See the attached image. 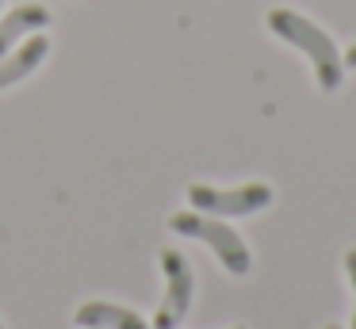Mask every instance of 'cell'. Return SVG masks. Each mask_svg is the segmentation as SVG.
Segmentation results:
<instances>
[{
  "label": "cell",
  "mask_w": 356,
  "mask_h": 329,
  "mask_svg": "<svg viewBox=\"0 0 356 329\" xmlns=\"http://www.w3.org/2000/svg\"><path fill=\"white\" fill-rule=\"evenodd\" d=\"M268 31L280 35L284 42H291L295 50L307 54V61L314 65V81L322 92H337L341 77H345V61H341V50L314 19H307L295 8H272L268 12Z\"/></svg>",
  "instance_id": "6da1fadb"
},
{
  "label": "cell",
  "mask_w": 356,
  "mask_h": 329,
  "mask_svg": "<svg viewBox=\"0 0 356 329\" xmlns=\"http://www.w3.org/2000/svg\"><path fill=\"white\" fill-rule=\"evenodd\" d=\"M172 234H184V237H195L203 241L211 252L218 257V264L226 268L230 275H245L253 268V252H249L245 237L238 234L234 226H226L222 218L215 214H203V211H177L169 218Z\"/></svg>",
  "instance_id": "7a4b0ae2"
},
{
  "label": "cell",
  "mask_w": 356,
  "mask_h": 329,
  "mask_svg": "<svg viewBox=\"0 0 356 329\" xmlns=\"http://www.w3.org/2000/svg\"><path fill=\"white\" fill-rule=\"evenodd\" d=\"M272 199H276V191L264 180H249V184H238V188H211V184H192L188 188V203L203 214H215V218H245V214L272 207Z\"/></svg>",
  "instance_id": "3957f363"
},
{
  "label": "cell",
  "mask_w": 356,
  "mask_h": 329,
  "mask_svg": "<svg viewBox=\"0 0 356 329\" xmlns=\"http://www.w3.org/2000/svg\"><path fill=\"white\" fill-rule=\"evenodd\" d=\"M161 272H165V298L154 314V329H177L192 310L195 275L180 249H161Z\"/></svg>",
  "instance_id": "277c9868"
},
{
  "label": "cell",
  "mask_w": 356,
  "mask_h": 329,
  "mask_svg": "<svg viewBox=\"0 0 356 329\" xmlns=\"http://www.w3.org/2000/svg\"><path fill=\"white\" fill-rule=\"evenodd\" d=\"M77 326L81 329H149V321L138 310H131V306L96 298V303L77 306Z\"/></svg>",
  "instance_id": "5b68a950"
},
{
  "label": "cell",
  "mask_w": 356,
  "mask_h": 329,
  "mask_svg": "<svg viewBox=\"0 0 356 329\" xmlns=\"http://www.w3.org/2000/svg\"><path fill=\"white\" fill-rule=\"evenodd\" d=\"M47 54H50V42L42 35H35L31 42H24L19 50H8L0 58V88H12V84H19L27 73H35V69L47 61Z\"/></svg>",
  "instance_id": "8992f818"
},
{
  "label": "cell",
  "mask_w": 356,
  "mask_h": 329,
  "mask_svg": "<svg viewBox=\"0 0 356 329\" xmlns=\"http://www.w3.org/2000/svg\"><path fill=\"white\" fill-rule=\"evenodd\" d=\"M47 23H50V12L42 4H19V8H12V12L0 19V58H4V54H8L24 35L42 31Z\"/></svg>",
  "instance_id": "52a82bcc"
},
{
  "label": "cell",
  "mask_w": 356,
  "mask_h": 329,
  "mask_svg": "<svg viewBox=\"0 0 356 329\" xmlns=\"http://www.w3.org/2000/svg\"><path fill=\"white\" fill-rule=\"evenodd\" d=\"M345 272H348V283H353V291H356V249L345 252ZM353 329H356V310H353Z\"/></svg>",
  "instance_id": "ba28073f"
},
{
  "label": "cell",
  "mask_w": 356,
  "mask_h": 329,
  "mask_svg": "<svg viewBox=\"0 0 356 329\" xmlns=\"http://www.w3.org/2000/svg\"><path fill=\"white\" fill-rule=\"evenodd\" d=\"M341 61H345V65H348V69H356V42H353V46H348V50H345V54H341Z\"/></svg>",
  "instance_id": "9c48e42d"
},
{
  "label": "cell",
  "mask_w": 356,
  "mask_h": 329,
  "mask_svg": "<svg viewBox=\"0 0 356 329\" xmlns=\"http://www.w3.org/2000/svg\"><path fill=\"white\" fill-rule=\"evenodd\" d=\"M325 329H341V326H325Z\"/></svg>",
  "instance_id": "30bf717a"
},
{
  "label": "cell",
  "mask_w": 356,
  "mask_h": 329,
  "mask_svg": "<svg viewBox=\"0 0 356 329\" xmlns=\"http://www.w3.org/2000/svg\"><path fill=\"white\" fill-rule=\"evenodd\" d=\"M234 329H245V326H234Z\"/></svg>",
  "instance_id": "8fae6325"
},
{
  "label": "cell",
  "mask_w": 356,
  "mask_h": 329,
  "mask_svg": "<svg viewBox=\"0 0 356 329\" xmlns=\"http://www.w3.org/2000/svg\"><path fill=\"white\" fill-rule=\"evenodd\" d=\"M0 329H4V326H0Z\"/></svg>",
  "instance_id": "7c38bea8"
}]
</instances>
